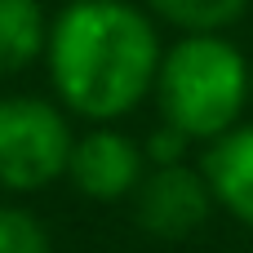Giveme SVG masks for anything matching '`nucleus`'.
<instances>
[{"mask_svg":"<svg viewBox=\"0 0 253 253\" xmlns=\"http://www.w3.org/2000/svg\"><path fill=\"white\" fill-rule=\"evenodd\" d=\"M200 173L213 191V205L253 231V120H240L231 133L205 147Z\"/></svg>","mask_w":253,"mask_h":253,"instance_id":"obj_6","label":"nucleus"},{"mask_svg":"<svg viewBox=\"0 0 253 253\" xmlns=\"http://www.w3.org/2000/svg\"><path fill=\"white\" fill-rule=\"evenodd\" d=\"M160 125H173L191 142L231 133L253 102V62L227 36H178L156 71Z\"/></svg>","mask_w":253,"mask_h":253,"instance_id":"obj_2","label":"nucleus"},{"mask_svg":"<svg viewBox=\"0 0 253 253\" xmlns=\"http://www.w3.org/2000/svg\"><path fill=\"white\" fill-rule=\"evenodd\" d=\"M147 169H151V160H147V147L138 138H129L116 125H93L71 147L67 182L84 200L116 205V200H133V191L142 187Z\"/></svg>","mask_w":253,"mask_h":253,"instance_id":"obj_4","label":"nucleus"},{"mask_svg":"<svg viewBox=\"0 0 253 253\" xmlns=\"http://www.w3.org/2000/svg\"><path fill=\"white\" fill-rule=\"evenodd\" d=\"M213 191L200 169L182 165H151L142 187L133 191V218L156 240H187L213 213Z\"/></svg>","mask_w":253,"mask_h":253,"instance_id":"obj_5","label":"nucleus"},{"mask_svg":"<svg viewBox=\"0 0 253 253\" xmlns=\"http://www.w3.org/2000/svg\"><path fill=\"white\" fill-rule=\"evenodd\" d=\"M165 44L156 18L129 0H67L49 18L44 71L53 102L89 125H120L133 116L160 71Z\"/></svg>","mask_w":253,"mask_h":253,"instance_id":"obj_1","label":"nucleus"},{"mask_svg":"<svg viewBox=\"0 0 253 253\" xmlns=\"http://www.w3.org/2000/svg\"><path fill=\"white\" fill-rule=\"evenodd\" d=\"M71 120L58 102L36 93H0V191L36 196L67 178Z\"/></svg>","mask_w":253,"mask_h":253,"instance_id":"obj_3","label":"nucleus"},{"mask_svg":"<svg viewBox=\"0 0 253 253\" xmlns=\"http://www.w3.org/2000/svg\"><path fill=\"white\" fill-rule=\"evenodd\" d=\"M142 147H147V160H151V165H182V160H187L191 138H182L173 125H160V129H156Z\"/></svg>","mask_w":253,"mask_h":253,"instance_id":"obj_10","label":"nucleus"},{"mask_svg":"<svg viewBox=\"0 0 253 253\" xmlns=\"http://www.w3.org/2000/svg\"><path fill=\"white\" fill-rule=\"evenodd\" d=\"M156 22H169L178 36H227L249 13V0H142Z\"/></svg>","mask_w":253,"mask_h":253,"instance_id":"obj_8","label":"nucleus"},{"mask_svg":"<svg viewBox=\"0 0 253 253\" xmlns=\"http://www.w3.org/2000/svg\"><path fill=\"white\" fill-rule=\"evenodd\" d=\"M49 18L40 0H0V80L22 76L27 67L44 62Z\"/></svg>","mask_w":253,"mask_h":253,"instance_id":"obj_7","label":"nucleus"},{"mask_svg":"<svg viewBox=\"0 0 253 253\" xmlns=\"http://www.w3.org/2000/svg\"><path fill=\"white\" fill-rule=\"evenodd\" d=\"M0 253H53V240L31 209L0 205Z\"/></svg>","mask_w":253,"mask_h":253,"instance_id":"obj_9","label":"nucleus"}]
</instances>
